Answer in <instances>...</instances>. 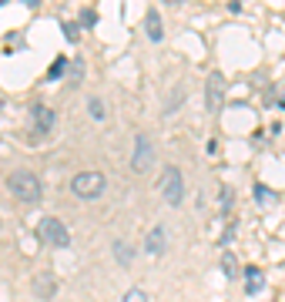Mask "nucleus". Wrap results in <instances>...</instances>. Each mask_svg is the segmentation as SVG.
<instances>
[{"label": "nucleus", "mask_w": 285, "mask_h": 302, "mask_svg": "<svg viewBox=\"0 0 285 302\" xmlns=\"http://www.w3.org/2000/svg\"><path fill=\"white\" fill-rule=\"evenodd\" d=\"M37 239L50 248H67L71 245V232H67V225L61 222V218L47 215V218H41V225H37Z\"/></svg>", "instance_id": "obj_3"}, {"label": "nucleus", "mask_w": 285, "mask_h": 302, "mask_svg": "<svg viewBox=\"0 0 285 302\" xmlns=\"http://www.w3.org/2000/svg\"><path fill=\"white\" fill-rule=\"evenodd\" d=\"M71 191L77 195V198H101L107 191V178L101 175V171H77V175L71 178Z\"/></svg>", "instance_id": "obj_2"}, {"label": "nucleus", "mask_w": 285, "mask_h": 302, "mask_svg": "<svg viewBox=\"0 0 285 302\" xmlns=\"http://www.w3.org/2000/svg\"><path fill=\"white\" fill-rule=\"evenodd\" d=\"M121 302H151V299H148L145 289H128V292L121 295Z\"/></svg>", "instance_id": "obj_15"}, {"label": "nucleus", "mask_w": 285, "mask_h": 302, "mask_svg": "<svg viewBox=\"0 0 285 302\" xmlns=\"http://www.w3.org/2000/svg\"><path fill=\"white\" fill-rule=\"evenodd\" d=\"M31 292L37 295V299H54L57 295V279H54V272H37L34 275V282H31Z\"/></svg>", "instance_id": "obj_8"}, {"label": "nucleus", "mask_w": 285, "mask_h": 302, "mask_svg": "<svg viewBox=\"0 0 285 302\" xmlns=\"http://www.w3.org/2000/svg\"><path fill=\"white\" fill-rule=\"evenodd\" d=\"M164 248H168V232H164V225H155L145 239V252L148 255H164Z\"/></svg>", "instance_id": "obj_9"}, {"label": "nucleus", "mask_w": 285, "mask_h": 302, "mask_svg": "<svg viewBox=\"0 0 285 302\" xmlns=\"http://www.w3.org/2000/svg\"><path fill=\"white\" fill-rule=\"evenodd\" d=\"M71 74H74V81H81V74H84V64H81V61H74V64H71Z\"/></svg>", "instance_id": "obj_20"}, {"label": "nucleus", "mask_w": 285, "mask_h": 302, "mask_svg": "<svg viewBox=\"0 0 285 302\" xmlns=\"http://www.w3.org/2000/svg\"><path fill=\"white\" fill-rule=\"evenodd\" d=\"M155 165V144H151V138L145 135V131H138L134 135V155H131V171H148V168Z\"/></svg>", "instance_id": "obj_6"}, {"label": "nucleus", "mask_w": 285, "mask_h": 302, "mask_svg": "<svg viewBox=\"0 0 285 302\" xmlns=\"http://www.w3.org/2000/svg\"><path fill=\"white\" fill-rule=\"evenodd\" d=\"M161 195H164V202L175 205V208L185 202V178H181V171L175 165L164 168V175H161Z\"/></svg>", "instance_id": "obj_4"}, {"label": "nucleus", "mask_w": 285, "mask_h": 302, "mask_svg": "<svg viewBox=\"0 0 285 302\" xmlns=\"http://www.w3.org/2000/svg\"><path fill=\"white\" fill-rule=\"evenodd\" d=\"M221 269H225V275H228V279H235V275H238V262H235V255H225V259H221Z\"/></svg>", "instance_id": "obj_16"}, {"label": "nucleus", "mask_w": 285, "mask_h": 302, "mask_svg": "<svg viewBox=\"0 0 285 302\" xmlns=\"http://www.w3.org/2000/svg\"><path fill=\"white\" fill-rule=\"evenodd\" d=\"M164 4H178V0H164Z\"/></svg>", "instance_id": "obj_25"}, {"label": "nucleus", "mask_w": 285, "mask_h": 302, "mask_svg": "<svg viewBox=\"0 0 285 302\" xmlns=\"http://www.w3.org/2000/svg\"><path fill=\"white\" fill-rule=\"evenodd\" d=\"M228 208H232V188L221 185V212H228Z\"/></svg>", "instance_id": "obj_19"}, {"label": "nucleus", "mask_w": 285, "mask_h": 302, "mask_svg": "<svg viewBox=\"0 0 285 302\" xmlns=\"http://www.w3.org/2000/svg\"><path fill=\"white\" fill-rule=\"evenodd\" d=\"M64 67H67V61H64V57H57V61H54V67L47 71V78H50V81H57L61 74H64Z\"/></svg>", "instance_id": "obj_17"}, {"label": "nucleus", "mask_w": 285, "mask_h": 302, "mask_svg": "<svg viewBox=\"0 0 285 302\" xmlns=\"http://www.w3.org/2000/svg\"><path fill=\"white\" fill-rule=\"evenodd\" d=\"M262 286H265L262 269H259V265H248V269H245V292H248V295H259Z\"/></svg>", "instance_id": "obj_10"}, {"label": "nucleus", "mask_w": 285, "mask_h": 302, "mask_svg": "<svg viewBox=\"0 0 285 302\" xmlns=\"http://www.w3.org/2000/svg\"><path fill=\"white\" fill-rule=\"evenodd\" d=\"M145 27H148V37H151V40H161V37H164L161 17H158L155 10H148V17H145Z\"/></svg>", "instance_id": "obj_12"}, {"label": "nucleus", "mask_w": 285, "mask_h": 302, "mask_svg": "<svg viewBox=\"0 0 285 302\" xmlns=\"http://www.w3.org/2000/svg\"><path fill=\"white\" fill-rule=\"evenodd\" d=\"M7 188H10V195H14V198H20V202H37V198L44 195L41 178L34 175V171H27V168L10 171V175H7Z\"/></svg>", "instance_id": "obj_1"}, {"label": "nucleus", "mask_w": 285, "mask_h": 302, "mask_svg": "<svg viewBox=\"0 0 285 302\" xmlns=\"http://www.w3.org/2000/svg\"><path fill=\"white\" fill-rule=\"evenodd\" d=\"M0 4H7V0H0Z\"/></svg>", "instance_id": "obj_26"}, {"label": "nucleus", "mask_w": 285, "mask_h": 302, "mask_svg": "<svg viewBox=\"0 0 285 302\" xmlns=\"http://www.w3.org/2000/svg\"><path fill=\"white\" fill-rule=\"evenodd\" d=\"M31 118H34V131H37V135H50L54 124H57V114L50 111L47 104H34V108H31Z\"/></svg>", "instance_id": "obj_7"}, {"label": "nucleus", "mask_w": 285, "mask_h": 302, "mask_svg": "<svg viewBox=\"0 0 285 302\" xmlns=\"http://www.w3.org/2000/svg\"><path fill=\"white\" fill-rule=\"evenodd\" d=\"M278 108H285V94H282V101H278Z\"/></svg>", "instance_id": "obj_24"}, {"label": "nucleus", "mask_w": 285, "mask_h": 302, "mask_svg": "<svg viewBox=\"0 0 285 302\" xmlns=\"http://www.w3.org/2000/svg\"><path fill=\"white\" fill-rule=\"evenodd\" d=\"M185 97H188V88H185V84H178V88L171 91L168 104H164V114H175V111L181 108V101H185Z\"/></svg>", "instance_id": "obj_13"}, {"label": "nucleus", "mask_w": 285, "mask_h": 302, "mask_svg": "<svg viewBox=\"0 0 285 302\" xmlns=\"http://www.w3.org/2000/svg\"><path fill=\"white\" fill-rule=\"evenodd\" d=\"M94 20H98V17H94V10H84V27H94Z\"/></svg>", "instance_id": "obj_22"}, {"label": "nucleus", "mask_w": 285, "mask_h": 302, "mask_svg": "<svg viewBox=\"0 0 285 302\" xmlns=\"http://www.w3.org/2000/svg\"><path fill=\"white\" fill-rule=\"evenodd\" d=\"M88 114H91L94 121H107V114H111V108H107V104L101 101V97H91V101H88Z\"/></svg>", "instance_id": "obj_14"}, {"label": "nucleus", "mask_w": 285, "mask_h": 302, "mask_svg": "<svg viewBox=\"0 0 285 302\" xmlns=\"http://www.w3.org/2000/svg\"><path fill=\"white\" fill-rule=\"evenodd\" d=\"M37 4H41V0H27V7H37Z\"/></svg>", "instance_id": "obj_23"}, {"label": "nucleus", "mask_w": 285, "mask_h": 302, "mask_svg": "<svg viewBox=\"0 0 285 302\" xmlns=\"http://www.w3.org/2000/svg\"><path fill=\"white\" fill-rule=\"evenodd\" d=\"M255 198L259 202H275V191H269L265 185H255Z\"/></svg>", "instance_id": "obj_18"}, {"label": "nucleus", "mask_w": 285, "mask_h": 302, "mask_svg": "<svg viewBox=\"0 0 285 302\" xmlns=\"http://www.w3.org/2000/svg\"><path fill=\"white\" fill-rule=\"evenodd\" d=\"M64 37H67V40H77V27H74V24H64Z\"/></svg>", "instance_id": "obj_21"}, {"label": "nucleus", "mask_w": 285, "mask_h": 302, "mask_svg": "<svg viewBox=\"0 0 285 302\" xmlns=\"http://www.w3.org/2000/svg\"><path fill=\"white\" fill-rule=\"evenodd\" d=\"M114 259H118V265L131 269V262H134V248H131L124 239H118V242H114Z\"/></svg>", "instance_id": "obj_11"}, {"label": "nucleus", "mask_w": 285, "mask_h": 302, "mask_svg": "<svg viewBox=\"0 0 285 302\" xmlns=\"http://www.w3.org/2000/svg\"><path fill=\"white\" fill-rule=\"evenodd\" d=\"M205 108L208 114H218L225 108V74L221 71H212L205 81Z\"/></svg>", "instance_id": "obj_5"}]
</instances>
